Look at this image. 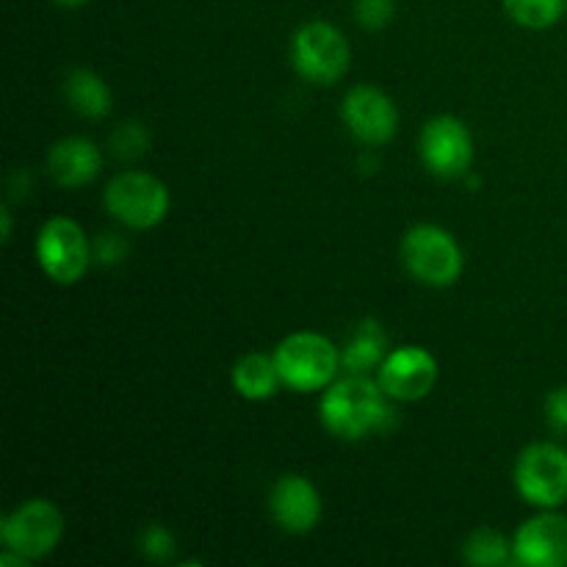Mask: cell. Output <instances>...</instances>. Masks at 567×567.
Listing matches in <instances>:
<instances>
[{"label": "cell", "instance_id": "cell-1", "mask_svg": "<svg viewBox=\"0 0 567 567\" xmlns=\"http://www.w3.org/2000/svg\"><path fill=\"white\" fill-rule=\"evenodd\" d=\"M388 393L380 382L365 374H349L332 382L321 399V421L327 432L341 441H363L371 432H382L391 426L393 413L388 408Z\"/></svg>", "mask_w": 567, "mask_h": 567}, {"label": "cell", "instance_id": "cell-2", "mask_svg": "<svg viewBox=\"0 0 567 567\" xmlns=\"http://www.w3.org/2000/svg\"><path fill=\"white\" fill-rule=\"evenodd\" d=\"M275 363L280 369L282 385L297 393L324 391L336 382L341 365V352L330 338L319 332H293L275 349Z\"/></svg>", "mask_w": 567, "mask_h": 567}, {"label": "cell", "instance_id": "cell-3", "mask_svg": "<svg viewBox=\"0 0 567 567\" xmlns=\"http://www.w3.org/2000/svg\"><path fill=\"white\" fill-rule=\"evenodd\" d=\"M402 260L410 275L430 288H449L463 275V249L457 238L437 225H415L402 238Z\"/></svg>", "mask_w": 567, "mask_h": 567}, {"label": "cell", "instance_id": "cell-4", "mask_svg": "<svg viewBox=\"0 0 567 567\" xmlns=\"http://www.w3.org/2000/svg\"><path fill=\"white\" fill-rule=\"evenodd\" d=\"M103 203L109 214L131 230H150L169 214V188L147 172H120L105 186Z\"/></svg>", "mask_w": 567, "mask_h": 567}, {"label": "cell", "instance_id": "cell-5", "mask_svg": "<svg viewBox=\"0 0 567 567\" xmlns=\"http://www.w3.org/2000/svg\"><path fill=\"white\" fill-rule=\"evenodd\" d=\"M349 42L332 22L316 20L299 28L291 39V61L305 81L330 86L349 70Z\"/></svg>", "mask_w": 567, "mask_h": 567}, {"label": "cell", "instance_id": "cell-6", "mask_svg": "<svg viewBox=\"0 0 567 567\" xmlns=\"http://www.w3.org/2000/svg\"><path fill=\"white\" fill-rule=\"evenodd\" d=\"M515 487L532 507L557 509L567 502V449L532 443L515 463Z\"/></svg>", "mask_w": 567, "mask_h": 567}, {"label": "cell", "instance_id": "cell-7", "mask_svg": "<svg viewBox=\"0 0 567 567\" xmlns=\"http://www.w3.org/2000/svg\"><path fill=\"white\" fill-rule=\"evenodd\" d=\"M3 546L25 559H44L64 537V515L48 498H31L0 520Z\"/></svg>", "mask_w": 567, "mask_h": 567}, {"label": "cell", "instance_id": "cell-8", "mask_svg": "<svg viewBox=\"0 0 567 567\" xmlns=\"http://www.w3.org/2000/svg\"><path fill=\"white\" fill-rule=\"evenodd\" d=\"M37 260L55 286H75L89 269V238L75 219L55 216L44 221L37 238Z\"/></svg>", "mask_w": 567, "mask_h": 567}, {"label": "cell", "instance_id": "cell-9", "mask_svg": "<svg viewBox=\"0 0 567 567\" xmlns=\"http://www.w3.org/2000/svg\"><path fill=\"white\" fill-rule=\"evenodd\" d=\"M419 153L432 175L443 177V181H457V177L468 175L471 169L474 138H471V131L463 120L441 114L426 122L424 131H421Z\"/></svg>", "mask_w": 567, "mask_h": 567}, {"label": "cell", "instance_id": "cell-10", "mask_svg": "<svg viewBox=\"0 0 567 567\" xmlns=\"http://www.w3.org/2000/svg\"><path fill=\"white\" fill-rule=\"evenodd\" d=\"M377 382L391 399L419 402L435 388L437 360L424 347H402L382 360Z\"/></svg>", "mask_w": 567, "mask_h": 567}, {"label": "cell", "instance_id": "cell-11", "mask_svg": "<svg viewBox=\"0 0 567 567\" xmlns=\"http://www.w3.org/2000/svg\"><path fill=\"white\" fill-rule=\"evenodd\" d=\"M343 125L363 144H385L396 136L399 111L377 86H354L343 97Z\"/></svg>", "mask_w": 567, "mask_h": 567}, {"label": "cell", "instance_id": "cell-12", "mask_svg": "<svg viewBox=\"0 0 567 567\" xmlns=\"http://www.w3.org/2000/svg\"><path fill=\"white\" fill-rule=\"evenodd\" d=\"M515 563L524 567H565L567 565V518L554 509L526 520L513 540Z\"/></svg>", "mask_w": 567, "mask_h": 567}, {"label": "cell", "instance_id": "cell-13", "mask_svg": "<svg viewBox=\"0 0 567 567\" xmlns=\"http://www.w3.org/2000/svg\"><path fill=\"white\" fill-rule=\"evenodd\" d=\"M269 509L271 518L282 532L305 535V532H313L316 524H319L321 496L313 482L299 474H288L280 476L277 485L271 487Z\"/></svg>", "mask_w": 567, "mask_h": 567}, {"label": "cell", "instance_id": "cell-14", "mask_svg": "<svg viewBox=\"0 0 567 567\" xmlns=\"http://www.w3.org/2000/svg\"><path fill=\"white\" fill-rule=\"evenodd\" d=\"M103 169V155L94 142L81 136L61 138L48 153V172L61 188H83Z\"/></svg>", "mask_w": 567, "mask_h": 567}, {"label": "cell", "instance_id": "cell-15", "mask_svg": "<svg viewBox=\"0 0 567 567\" xmlns=\"http://www.w3.org/2000/svg\"><path fill=\"white\" fill-rule=\"evenodd\" d=\"M280 385L282 377L275 363V354H244V358L233 365V388H236L238 396L249 399V402L271 399Z\"/></svg>", "mask_w": 567, "mask_h": 567}, {"label": "cell", "instance_id": "cell-16", "mask_svg": "<svg viewBox=\"0 0 567 567\" xmlns=\"http://www.w3.org/2000/svg\"><path fill=\"white\" fill-rule=\"evenodd\" d=\"M66 103L83 120H103L111 111V89L97 72L75 70L64 83Z\"/></svg>", "mask_w": 567, "mask_h": 567}, {"label": "cell", "instance_id": "cell-17", "mask_svg": "<svg viewBox=\"0 0 567 567\" xmlns=\"http://www.w3.org/2000/svg\"><path fill=\"white\" fill-rule=\"evenodd\" d=\"M388 349V336L380 321L369 319L354 330L341 352V365L349 374H369L374 365H382Z\"/></svg>", "mask_w": 567, "mask_h": 567}, {"label": "cell", "instance_id": "cell-18", "mask_svg": "<svg viewBox=\"0 0 567 567\" xmlns=\"http://www.w3.org/2000/svg\"><path fill=\"white\" fill-rule=\"evenodd\" d=\"M463 557L465 563L476 567H504L515 563L513 543L496 529H476L474 535L465 540Z\"/></svg>", "mask_w": 567, "mask_h": 567}, {"label": "cell", "instance_id": "cell-19", "mask_svg": "<svg viewBox=\"0 0 567 567\" xmlns=\"http://www.w3.org/2000/svg\"><path fill=\"white\" fill-rule=\"evenodd\" d=\"M504 9L518 25L543 31L559 22L567 11V0H504Z\"/></svg>", "mask_w": 567, "mask_h": 567}, {"label": "cell", "instance_id": "cell-20", "mask_svg": "<svg viewBox=\"0 0 567 567\" xmlns=\"http://www.w3.org/2000/svg\"><path fill=\"white\" fill-rule=\"evenodd\" d=\"M111 147H114V153L120 155V158H138V155L147 153L150 133L144 131L138 122H125V125L116 127L114 136H111Z\"/></svg>", "mask_w": 567, "mask_h": 567}, {"label": "cell", "instance_id": "cell-21", "mask_svg": "<svg viewBox=\"0 0 567 567\" xmlns=\"http://www.w3.org/2000/svg\"><path fill=\"white\" fill-rule=\"evenodd\" d=\"M396 14V0H354V17L369 31H380Z\"/></svg>", "mask_w": 567, "mask_h": 567}, {"label": "cell", "instance_id": "cell-22", "mask_svg": "<svg viewBox=\"0 0 567 567\" xmlns=\"http://www.w3.org/2000/svg\"><path fill=\"white\" fill-rule=\"evenodd\" d=\"M142 551L144 557L153 559V563H166V559H172V554H175V537H172L169 529H164V526L158 524L147 526L142 535Z\"/></svg>", "mask_w": 567, "mask_h": 567}, {"label": "cell", "instance_id": "cell-23", "mask_svg": "<svg viewBox=\"0 0 567 567\" xmlns=\"http://www.w3.org/2000/svg\"><path fill=\"white\" fill-rule=\"evenodd\" d=\"M546 421L554 432L567 435V385L557 388L546 396Z\"/></svg>", "mask_w": 567, "mask_h": 567}, {"label": "cell", "instance_id": "cell-24", "mask_svg": "<svg viewBox=\"0 0 567 567\" xmlns=\"http://www.w3.org/2000/svg\"><path fill=\"white\" fill-rule=\"evenodd\" d=\"M97 260L100 264H116V260L125 255V241L116 236H103L97 238Z\"/></svg>", "mask_w": 567, "mask_h": 567}, {"label": "cell", "instance_id": "cell-25", "mask_svg": "<svg viewBox=\"0 0 567 567\" xmlns=\"http://www.w3.org/2000/svg\"><path fill=\"white\" fill-rule=\"evenodd\" d=\"M0 225H3V230H0V238H3V244L11 241V214L9 208L0 210Z\"/></svg>", "mask_w": 567, "mask_h": 567}, {"label": "cell", "instance_id": "cell-26", "mask_svg": "<svg viewBox=\"0 0 567 567\" xmlns=\"http://www.w3.org/2000/svg\"><path fill=\"white\" fill-rule=\"evenodd\" d=\"M53 3L64 6V9H78V6H86L89 0H53Z\"/></svg>", "mask_w": 567, "mask_h": 567}]
</instances>
